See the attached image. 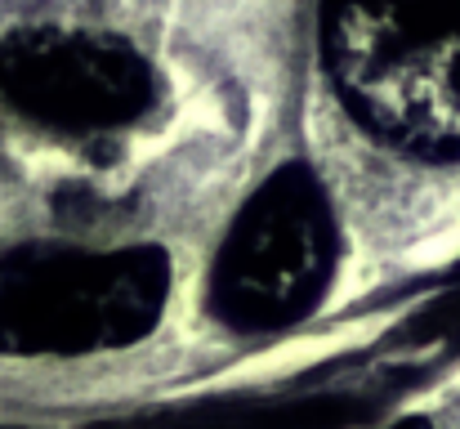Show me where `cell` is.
I'll use <instances>...</instances> for the list:
<instances>
[{
	"instance_id": "obj_1",
	"label": "cell",
	"mask_w": 460,
	"mask_h": 429,
	"mask_svg": "<svg viewBox=\"0 0 460 429\" xmlns=\"http://www.w3.org/2000/svg\"><path fill=\"white\" fill-rule=\"evenodd\" d=\"M322 58L371 135L460 161V0H322Z\"/></svg>"
},
{
	"instance_id": "obj_2",
	"label": "cell",
	"mask_w": 460,
	"mask_h": 429,
	"mask_svg": "<svg viewBox=\"0 0 460 429\" xmlns=\"http://www.w3.org/2000/svg\"><path fill=\"white\" fill-rule=\"evenodd\" d=\"M170 299L156 246H13L0 255V353L81 358L153 335Z\"/></svg>"
},
{
	"instance_id": "obj_3",
	"label": "cell",
	"mask_w": 460,
	"mask_h": 429,
	"mask_svg": "<svg viewBox=\"0 0 460 429\" xmlns=\"http://www.w3.org/2000/svg\"><path fill=\"white\" fill-rule=\"evenodd\" d=\"M335 273V219L308 165H282L233 219L215 269L210 313L242 335L308 317Z\"/></svg>"
},
{
	"instance_id": "obj_4",
	"label": "cell",
	"mask_w": 460,
	"mask_h": 429,
	"mask_svg": "<svg viewBox=\"0 0 460 429\" xmlns=\"http://www.w3.org/2000/svg\"><path fill=\"white\" fill-rule=\"evenodd\" d=\"M0 99L49 130H112L153 103V67L112 36L27 27L0 40Z\"/></svg>"
},
{
	"instance_id": "obj_5",
	"label": "cell",
	"mask_w": 460,
	"mask_h": 429,
	"mask_svg": "<svg viewBox=\"0 0 460 429\" xmlns=\"http://www.w3.org/2000/svg\"><path fill=\"white\" fill-rule=\"evenodd\" d=\"M376 429H434L425 416H407V421H394V425H376Z\"/></svg>"
}]
</instances>
